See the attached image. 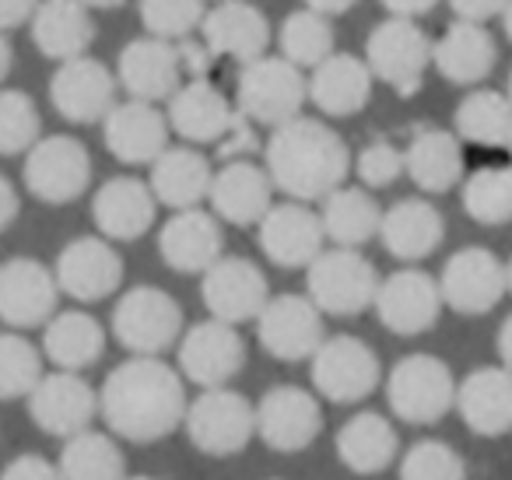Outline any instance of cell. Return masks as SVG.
<instances>
[{
	"mask_svg": "<svg viewBox=\"0 0 512 480\" xmlns=\"http://www.w3.org/2000/svg\"><path fill=\"white\" fill-rule=\"evenodd\" d=\"M186 382L165 358L130 354L95 389L99 417L109 435L134 445H151L169 438L183 424Z\"/></svg>",
	"mask_w": 512,
	"mask_h": 480,
	"instance_id": "6da1fadb",
	"label": "cell"
},
{
	"mask_svg": "<svg viewBox=\"0 0 512 480\" xmlns=\"http://www.w3.org/2000/svg\"><path fill=\"white\" fill-rule=\"evenodd\" d=\"M264 172L274 190L295 204H316L348 183L351 148L330 123L295 116L271 130L264 144Z\"/></svg>",
	"mask_w": 512,
	"mask_h": 480,
	"instance_id": "7a4b0ae2",
	"label": "cell"
},
{
	"mask_svg": "<svg viewBox=\"0 0 512 480\" xmlns=\"http://www.w3.org/2000/svg\"><path fill=\"white\" fill-rule=\"evenodd\" d=\"M386 403L390 414L404 424H439L453 410L456 375L442 358L425 351L404 354L397 365L386 372Z\"/></svg>",
	"mask_w": 512,
	"mask_h": 480,
	"instance_id": "3957f363",
	"label": "cell"
},
{
	"mask_svg": "<svg viewBox=\"0 0 512 480\" xmlns=\"http://www.w3.org/2000/svg\"><path fill=\"white\" fill-rule=\"evenodd\" d=\"M306 106V74L281 57H260L242 64L235 81V113L249 127H281L302 116Z\"/></svg>",
	"mask_w": 512,
	"mask_h": 480,
	"instance_id": "277c9868",
	"label": "cell"
},
{
	"mask_svg": "<svg viewBox=\"0 0 512 480\" xmlns=\"http://www.w3.org/2000/svg\"><path fill=\"white\" fill-rule=\"evenodd\" d=\"M376 288L379 270L362 249H323L306 267V298L320 316H362Z\"/></svg>",
	"mask_w": 512,
	"mask_h": 480,
	"instance_id": "5b68a950",
	"label": "cell"
},
{
	"mask_svg": "<svg viewBox=\"0 0 512 480\" xmlns=\"http://www.w3.org/2000/svg\"><path fill=\"white\" fill-rule=\"evenodd\" d=\"M186 438L193 449L204 456L225 459L239 456L249 442L256 438L253 428V400L242 396L239 389L221 386V389H200V396L186 400L183 424Z\"/></svg>",
	"mask_w": 512,
	"mask_h": 480,
	"instance_id": "8992f818",
	"label": "cell"
},
{
	"mask_svg": "<svg viewBox=\"0 0 512 480\" xmlns=\"http://www.w3.org/2000/svg\"><path fill=\"white\" fill-rule=\"evenodd\" d=\"M183 333V305L155 284H137L113 305V337L141 358H162Z\"/></svg>",
	"mask_w": 512,
	"mask_h": 480,
	"instance_id": "52a82bcc",
	"label": "cell"
},
{
	"mask_svg": "<svg viewBox=\"0 0 512 480\" xmlns=\"http://www.w3.org/2000/svg\"><path fill=\"white\" fill-rule=\"evenodd\" d=\"M309 379H313L316 400L330 403H362L383 382V365L372 344L351 333L323 337V344L309 358Z\"/></svg>",
	"mask_w": 512,
	"mask_h": 480,
	"instance_id": "ba28073f",
	"label": "cell"
},
{
	"mask_svg": "<svg viewBox=\"0 0 512 480\" xmlns=\"http://www.w3.org/2000/svg\"><path fill=\"white\" fill-rule=\"evenodd\" d=\"M365 67L372 81H383L397 95H414L432 64V39L418 22L383 18L365 39Z\"/></svg>",
	"mask_w": 512,
	"mask_h": 480,
	"instance_id": "9c48e42d",
	"label": "cell"
},
{
	"mask_svg": "<svg viewBox=\"0 0 512 480\" xmlns=\"http://www.w3.org/2000/svg\"><path fill=\"white\" fill-rule=\"evenodd\" d=\"M25 190L50 207L74 204L92 186V155L71 134L39 137L25 151Z\"/></svg>",
	"mask_w": 512,
	"mask_h": 480,
	"instance_id": "30bf717a",
	"label": "cell"
},
{
	"mask_svg": "<svg viewBox=\"0 0 512 480\" xmlns=\"http://www.w3.org/2000/svg\"><path fill=\"white\" fill-rule=\"evenodd\" d=\"M246 368V340L239 326L200 319L176 340V372L200 389H221Z\"/></svg>",
	"mask_w": 512,
	"mask_h": 480,
	"instance_id": "8fae6325",
	"label": "cell"
},
{
	"mask_svg": "<svg viewBox=\"0 0 512 480\" xmlns=\"http://www.w3.org/2000/svg\"><path fill=\"white\" fill-rule=\"evenodd\" d=\"M435 284H439L442 309H453L460 316H484L498 309L509 291V267L491 249L463 246L446 260Z\"/></svg>",
	"mask_w": 512,
	"mask_h": 480,
	"instance_id": "7c38bea8",
	"label": "cell"
},
{
	"mask_svg": "<svg viewBox=\"0 0 512 480\" xmlns=\"http://www.w3.org/2000/svg\"><path fill=\"white\" fill-rule=\"evenodd\" d=\"M253 428L256 438L274 452H302L320 438L323 407L316 393L302 386H271L260 403H253Z\"/></svg>",
	"mask_w": 512,
	"mask_h": 480,
	"instance_id": "4fadbf2b",
	"label": "cell"
},
{
	"mask_svg": "<svg viewBox=\"0 0 512 480\" xmlns=\"http://www.w3.org/2000/svg\"><path fill=\"white\" fill-rule=\"evenodd\" d=\"M379 323L397 337H421L442 316L439 284L428 270L400 267L393 274L379 277L376 298H372Z\"/></svg>",
	"mask_w": 512,
	"mask_h": 480,
	"instance_id": "5bb4252c",
	"label": "cell"
},
{
	"mask_svg": "<svg viewBox=\"0 0 512 480\" xmlns=\"http://www.w3.org/2000/svg\"><path fill=\"white\" fill-rule=\"evenodd\" d=\"M200 277H204L200 281L204 309L211 312V319L228 326L256 319L267 305V298H271L267 274L246 256H221Z\"/></svg>",
	"mask_w": 512,
	"mask_h": 480,
	"instance_id": "9a60e30c",
	"label": "cell"
},
{
	"mask_svg": "<svg viewBox=\"0 0 512 480\" xmlns=\"http://www.w3.org/2000/svg\"><path fill=\"white\" fill-rule=\"evenodd\" d=\"M53 281L60 295H71L74 302H102L120 291L123 256L102 235H78L60 249Z\"/></svg>",
	"mask_w": 512,
	"mask_h": 480,
	"instance_id": "2e32d148",
	"label": "cell"
},
{
	"mask_svg": "<svg viewBox=\"0 0 512 480\" xmlns=\"http://www.w3.org/2000/svg\"><path fill=\"white\" fill-rule=\"evenodd\" d=\"M253 323L260 347L278 361H309L327 337L320 309L306 295H271Z\"/></svg>",
	"mask_w": 512,
	"mask_h": 480,
	"instance_id": "e0dca14e",
	"label": "cell"
},
{
	"mask_svg": "<svg viewBox=\"0 0 512 480\" xmlns=\"http://www.w3.org/2000/svg\"><path fill=\"white\" fill-rule=\"evenodd\" d=\"M29 417L39 431L53 438H71L78 431H88L99 417L95 386L78 372H43V379L25 396Z\"/></svg>",
	"mask_w": 512,
	"mask_h": 480,
	"instance_id": "ac0fdd59",
	"label": "cell"
},
{
	"mask_svg": "<svg viewBox=\"0 0 512 480\" xmlns=\"http://www.w3.org/2000/svg\"><path fill=\"white\" fill-rule=\"evenodd\" d=\"M60 291L53 270L32 256H15L0 263V323L8 330H36L57 312Z\"/></svg>",
	"mask_w": 512,
	"mask_h": 480,
	"instance_id": "d6986e66",
	"label": "cell"
},
{
	"mask_svg": "<svg viewBox=\"0 0 512 480\" xmlns=\"http://www.w3.org/2000/svg\"><path fill=\"white\" fill-rule=\"evenodd\" d=\"M50 102L67 123H102L106 113L116 106V78L102 60L74 57L57 67L50 78Z\"/></svg>",
	"mask_w": 512,
	"mask_h": 480,
	"instance_id": "ffe728a7",
	"label": "cell"
},
{
	"mask_svg": "<svg viewBox=\"0 0 512 480\" xmlns=\"http://www.w3.org/2000/svg\"><path fill=\"white\" fill-rule=\"evenodd\" d=\"M256 242L274 267L285 270H306L327 249L316 211L309 204H295V200L271 204V211L256 225Z\"/></svg>",
	"mask_w": 512,
	"mask_h": 480,
	"instance_id": "44dd1931",
	"label": "cell"
},
{
	"mask_svg": "<svg viewBox=\"0 0 512 480\" xmlns=\"http://www.w3.org/2000/svg\"><path fill=\"white\" fill-rule=\"evenodd\" d=\"M116 88L130 95L134 102H169L172 92L183 85V67H179L176 43H162V39H130L120 50L116 60Z\"/></svg>",
	"mask_w": 512,
	"mask_h": 480,
	"instance_id": "7402d4cb",
	"label": "cell"
},
{
	"mask_svg": "<svg viewBox=\"0 0 512 480\" xmlns=\"http://www.w3.org/2000/svg\"><path fill=\"white\" fill-rule=\"evenodd\" d=\"M200 32H204V50L211 57H228L239 64H253V60L267 57V46H271V22L249 0L214 4L200 18Z\"/></svg>",
	"mask_w": 512,
	"mask_h": 480,
	"instance_id": "603a6c76",
	"label": "cell"
},
{
	"mask_svg": "<svg viewBox=\"0 0 512 480\" xmlns=\"http://www.w3.org/2000/svg\"><path fill=\"white\" fill-rule=\"evenodd\" d=\"M453 410L474 435L502 438L512 428V375L505 365L470 368L453 393Z\"/></svg>",
	"mask_w": 512,
	"mask_h": 480,
	"instance_id": "cb8c5ba5",
	"label": "cell"
},
{
	"mask_svg": "<svg viewBox=\"0 0 512 480\" xmlns=\"http://www.w3.org/2000/svg\"><path fill=\"white\" fill-rule=\"evenodd\" d=\"M207 204H211V214L218 221H228L235 228H253L271 211L274 186L267 179L264 165L249 162V158H235L211 176Z\"/></svg>",
	"mask_w": 512,
	"mask_h": 480,
	"instance_id": "d4e9b609",
	"label": "cell"
},
{
	"mask_svg": "<svg viewBox=\"0 0 512 480\" xmlns=\"http://www.w3.org/2000/svg\"><path fill=\"white\" fill-rule=\"evenodd\" d=\"M102 141L109 155L123 165H151L169 148V123L158 106L148 102H116L102 120Z\"/></svg>",
	"mask_w": 512,
	"mask_h": 480,
	"instance_id": "484cf974",
	"label": "cell"
},
{
	"mask_svg": "<svg viewBox=\"0 0 512 480\" xmlns=\"http://www.w3.org/2000/svg\"><path fill=\"white\" fill-rule=\"evenodd\" d=\"M376 239L400 263H421L446 239V218L425 197H404L379 214Z\"/></svg>",
	"mask_w": 512,
	"mask_h": 480,
	"instance_id": "4316f807",
	"label": "cell"
},
{
	"mask_svg": "<svg viewBox=\"0 0 512 480\" xmlns=\"http://www.w3.org/2000/svg\"><path fill=\"white\" fill-rule=\"evenodd\" d=\"M158 204L137 176H113L95 190L92 221L106 242H137L155 225Z\"/></svg>",
	"mask_w": 512,
	"mask_h": 480,
	"instance_id": "83f0119b",
	"label": "cell"
},
{
	"mask_svg": "<svg viewBox=\"0 0 512 480\" xmlns=\"http://www.w3.org/2000/svg\"><path fill=\"white\" fill-rule=\"evenodd\" d=\"M235 116L239 113L225 99V92L218 85H211L207 78L183 81L172 92L169 106H165L169 134L176 130L186 144H218L232 130Z\"/></svg>",
	"mask_w": 512,
	"mask_h": 480,
	"instance_id": "f1b7e54d",
	"label": "cell"
},
{
	"mask_svg": "<svg viewBox=\"0 0 512 480\" xmlns=\"http://www.w3.org/2000/svg\"><path fill=\"white\" fill-rule=\"evenodd\" d=\"M158 253L165 267L176 274H204L214 260L225 256V235L214 214L204 207L193 211H172V218L158 232Z\"/></svg>",
	"mask_w": 512,
	"mask_h": 480,
	"instance_id": "f546056e",
	"label": "cell"
},
{
	"mask_svg": "<svg viewBox=\"0 0 512 480\" xmlns=\"http://www.w3.org/2000/svg\"><path fill=\"white\" fill-rule=\"evenodd\" d=\"M372 99V74L362 57L355 53H330L323 64H316L306 78V102H313L323 116L348 120L358 116Z\"/></svg>",
	"mask_w": 512,
	"mask_h": 480,
	"instance_id": "4dcf8cb0",
	"label": "cell"
},
{
	"mask_svg": "<svg viewBox=\"0 0 512 480\" xmlns=\"http://www.w3.org/2000/svg\"><path fill=\"white\" fill-rule=\"evenodd\" d=\"M498 64V43L488 25L453 22L432 43V67L449 85H481Z\"/></svg>",
	"mask_w": 512,
	"mask_h": 480,
	"instance_id": "1f68e13d",
	"label": "cell"
},
{
	"mask_svg": "<svg viewBox=\"0 0 512 480\" xmlns=\"http://www.w3.org/2000/svg\"><path fill=\"white\" fill-rule=\"evenodd\" d=\"M334 449L341 466H348L358 477H376V473L390 470L400 456V435L393 421L376 410H358L355 417L337 428Z\"/></svg>",
	"mask_w": 512,
	"mask_h": 480,
	"instance_id": "d6a6232c",
	"label": "cell"
},
{
	"mask_svg": "<svg viewBox=\"0 0 512 480\" xmlns=\"http://www.w3.org/2000/svg\"><path fill=\"white\" fill-rule=\"evenodd\" d=\"M404 176L421 193H449L463 179V144L453 130L418 127L407 137L404 148Z\"/></svg>",
	"mask_w": 512,
	"mask_h": 480,
	"instance_id": "836d02e7",
	"label": "cell"
},
{
	"mask_svg": "<svg viewBox=\"0 0 512 480\" xmlns=\"http://www.w3.org/2000/svg\"><path fill=\"white\" fill-rule=\"evenodd\" d=\"M211 162L204 158V151L197 148H165L162 155L151 162L148 190L155 197V204H165L169 211H193L207 200L211 190Z\"/></svg>",
	"mask_w": 512,
	"mask_h": 480,
	"instance_id": "e575fe53",
	"label": "cell"
},
{
	"mask_svg": "<svg viewBox=\"0 0 512 480\" xmlns=\"http://www.w3.org/2000/svg\"><path fill=\"white\" fill-rule=\"evenodd\" d=\"M32 22V43L43 57L67 60L85 57L95 43V18L81 0H39Z\"/></svg>",
	"mask_w": 512,
	"mask_h": 480,
	"instance_id": "d590c367",
	"label": "cell"
},
{
	"mask_svg": "<svg viewBox=\"0 0 512 480\" xmlns=\"http://www.w3.org/2000/svg\"><path fill=\"white\" fill-rule=\"evenodd\" d=\"M43 354L57 372H85L106 354V330L95 316L81 309L53 312L43 326Z\"/></svg>",
	"mask_w": 512,
	"mask_h": 480,
	"instance_id": "8d00e7d4",
	"label": "cell"
},
{
	"mask_svg": "<svg viewBox=\"0 0 512 480\" xmlns=\"http://www.w3.org/2000/svg\"><path fill=\"white\" fill-rule=\"evenodd\" d=\"M379 214H383V207L376 204V197L369 190L344 183L320 200L316 218H320L323 239L334 242L337 249H362L365 242L376 239Z\"/></svg>",
	"mask_w": 512,
	"mask_h": 480,
	"instance_id": "74e56055",
	"label": "cell"
},
{
	"mask_svg": "<svg viewBox=\"0 0 512 480\" xmlns=\"http://www.w3.org/2000/svg\"><path fill=\"white\" fill-rule=\"evenodd\" d=\"M456 141L477 148H505L512 137V106L495 88H474L460 99L453 113Z\"/></svg>",
	"mask_w": 512,
	"mask_h": 480,
	"instance_id": "f35d334b",
	"label": "cell"
},
{
	"mask_svg": "<svg viewBox=\"0 0 512 480\" xmlns=\"http://www.w3.org/2000/svg\"><path fill=\"white\" fill-rule=\"evenodd\" d=\"M60 480H123L127 459L109 431H78L64 438V449L57 459Z\"/></svg>",
	"mask_w": 512,
	"mask_h": 480,
	"instance_id": "ab89813d",
	"label": "cell"
},
{
	"mask_svg": "<svg viewBox=\"0 0 512 480\" xmlns=\"http://www.w3.org/2000/svg\"><path fill=\"white\" fill-rule=\"evenodd\" d=\"M460 183V200L470 221L484 228H498L512 218V172L505 165H484Z\"/></svg>",
	"mask_w": 512,
	"mask_h": 480,
	"instance_id": "60d3db41",
	"label": "cell"
},
{
	"mask_svg": "<svg viewBox=\"0 0 512 480\" xmlns=\"http://www.w3.org/2000/svg\"><path fill=\"white\" fill-rule=\"evenodd\" d=\"M334 25L330 18L313 15V11L299 8L281 22L278 32V46H281V60H288L299 71H313L316 64L334 53Z\"/></svg>",
	"mask_w": 512,
	"mask_h": 480,
	"instance_id": "b9f144b4",
	"label": "cell"
},
{
	"mask_svg": "<svg viewBox=\"0 0 512 480\" xmlns=\"http://www.w3.org/2000/svg\"><path fill=\"white\" fill-rule=\"evenodd\" d=\"M43 372V354L25 333H0V400H25Z\"/></svg>",
	"mask_w": 512,
	"mask_h": 480,
	"instance_id": "7bdbcfd3",
	"label": "cell"
},
{
	"mask_svg": "<svg viewBox=\"0 0 512 480\" xmlns=\"http://www.w3.org/2000/svg\"><path fill=\"white\" fill-rule=\"evenodd\" d=\"M43 137V116L22 88H0V158L25 155Z\"/></svg>",
	"mask_w": 512,
	"mask_h": 480,
	"instance_id": "ee69618b",
	"label": "cell"
},
{
	"mask_svg": "<svg viewBox=\"0 0 512 480\" xmlns=\"http://www.w3.org/2000/svg\"><path fill=\"white\" fill-rule=\"evenodd\" d=\"M397 463L400 480H467L463 456L442 438H421L404 449V456H397Z\"/></svg>",
	"mask_w": 512,
	"mask_h": 480,
	"instance_id": "f6af8a7d",
	"label": "cell"
},
{
	"mask_svg": "<svg viewBox=\"0 0 512 480\" xmlns=\"http://www.w3.org/2000/svg\"><path fill=\"white\" fill-rule=\"evenodd\" d=\"M204 0H141V25L151 39L179 43L200 29Z\"/></svg>",
	"mask_w": 512,
	"mask_h": 480,
	"instance_id": "bcb514c9",
	"label": "cell"
},
{
	"mask_svg": "<svg viewBox=\"0 0 512 480\" xmlns=\"http://www.w3.org/2000/svg\"><path fill=\"white\" fill-rule=\"evenodd\" d=\"M351 169L362 179V190H383V186H393L404 176V151L390 137H376L351 158Z\"/></svg>",
	"mask_w": 512,
	"mask_h": 480,
	"instance_id": "7dc6e473",
	"label": "cell"
},
{
	"mask_svg": "<svg viewBox=\"0 0 512 480\" xmlns=\"http://www.w3.org/2000/svg\"><path fill=\"white\" fill-rule=\"evenodd\" d=\"M0 480H60V473L53 459L36 456V452H22V456H15L0 470Z\"/></svg>",
	"mask_w": 512,
	"mask_h": 480,
	"instance_id": "c3c4849f",
	"label": "cell"
},
{
	"mask_svg": "<svg viewBox=\"0 0 512 480\" xmlns=\"http://www.w3.org/2000/svg\"><path fill=\"white\" fill-rule=\"evenodd\" d=\"M446 4L453 8L456 22H474V25H488L491 18L509 11V0H446Z\"/></svg>",
	"mask_w": 512,
	"mask_h": 480,
	"instance_id": "681fc988",
	"label": "cell"
},
{
	"mask_svg": "<svg viewBox=\"0 0 512 480\" xmlns=\"http://www.w3.org/2000/svg\"><path fill=\"white\" fill-rule=\"evenodd\" d=\"M39 0H0V32H11L36 15Z\"/></svg>",
	"mask_w": 512,
	"mask_h": 480,
	"instance_id": "f907efd6",
	"label": "cell"
},
{
	"mask_svg": "<svg viewBox=\"0 0 512 480\" xmlns=\"http://www.w3.org/2000/svg\"><path fill=\"white\" fill-rule=\"evenodd\" d=\"M18 211H22V200H18V190L4 172H0V232H8L18 221Z\"/></svg>",
	"mask_w": 512,
	"mask_h": 480,
	"instance_id": "816d5d0a",
	"label": "cell"
},
{
	"mask_svg": "<svg viewBox=\"0 0 512 480\" xmlns=\"http://www.w3.org/2000/svg\"><path fill=\"white\" fill-rule=\"evenodd\" d=\"M379 4L390 11V18H407V22H418V18L428 15L439 0H379Z\"/></svg>",
	"mask_w": 512,
	"mask_h": 480,
	"instance_id": "f5cc1de1",
	"label": "cell"
},
{
	"mask_svg": "<svg viewBox=\"0 0 512 480\" xmlns=\"http://www.w3.org/2000/svg\"><path fill=\"white\" fill-rule=\"evenodd\" d=\"M302 4H306V11H313V15L337 18V15H344V11L355 8L358 0H302Z\"/></svg>",
	"mask_w": 512,
	"mask_h": 480,
	"instance_id": "db71d44e",
	"label": "cell"
},
{
	"mask_svg": "<svg viewBox=\"0 0 512 480\" xmlns=\"http://www.w3.org/2000/svg\"><path fill=\"white\" fill-rule=\"evenodd\" d=\"M11 67H15V50H11V43H8V32H0V85H4V78L11 74Z\"/></svg>",
	"mask_w": 512,
	"mask_h": 480,
	"instance_id": "11a10c76",
	"label": "cell"
},
{
	"mask_svg": "<svg viewBox=\"0 0 512 480\" xmlns=\"http://www.w3.org/2000/svg\"><path fill=\"white\" fill-rule=\"evenodd\" d=\"M88 11H109V8H120V4H127V0H81Z\"/></svg>",
	"mask_w": 512,
	"mask_h": 480,
	"instance_id": "9f6ffc18",
	"label": "cell"
},
{
	"mask_svg": "<svg viewBox=\"0 0 512 480\" xmlns=\"http://www.w3.org/2000/svg\"><path fill=\"white\" fill-rule=\"evenodd\" d=\"M123 480H155V477H123Z\"/></svg>",
	"mask_w": 512,
	"mask_h": 480,
	"instance_id": "6f0895ef",
	"label": "cell"
},
{
	"mask_svg": "<svg viewBox=\"0 0 512 480\" xmlns=\"http://www.w3.org/2000/svg\"><path fill=\"white\" fill-rule=\"evenodd\" d=\"M218 4H221V0H218Z\"/></svg>",
	"mask_w": 512,
	"mask_h": 480,
	"instance_id": "680465c9",
	"label": "cell"
}]
</instances>
